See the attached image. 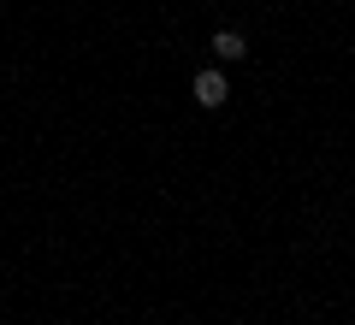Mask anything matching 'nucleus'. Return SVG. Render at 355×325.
<instances>
[{"label":"nucleus","mask_w":355,"mask_h":325,"mask_svg":"<svg viewBox=\"0 0 355 325\" xmlns=\"http://www.w3.org/2000/svg\"><path fill=\"white\" fill-rule=\"evenodd\" d=\"M225 95H231V83L219 71H196V100L202 107H225Z\"/></svg>","instance_id":"nucleus-1"},{"label":"nucleus","mask_w":355,"mask_h":325,"mask_svg":"<svg viewBox=\"0 0 355 325\" xmlns=\"http://www.w3.org/2000/svg\"><path fill=\"white\" fill-rule=\"evenodd\" d=\"M214 53H219V60H243V53H249V42H243L237 30H219V36H214Z\"/></svg>","instance_id":"nucleus-2"}]
</instances>
